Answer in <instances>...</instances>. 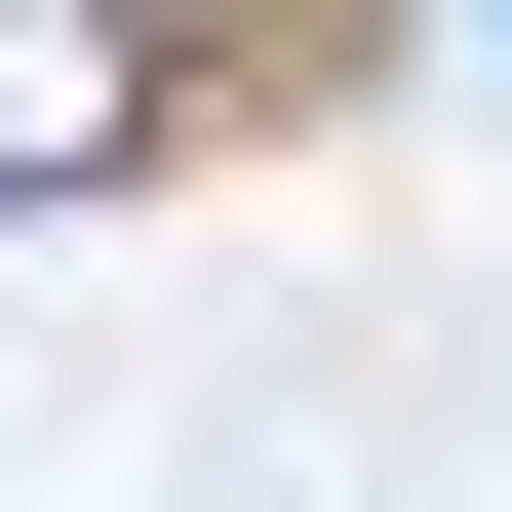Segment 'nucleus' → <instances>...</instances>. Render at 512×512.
<instances>
[{"label":"nucleus","instance_id":"nucleus-1","mask_svg":"<svg viewBox=\"0 0 512 512\" xmlns=\"http://www.w3.org/2000/svg\"><path fill=\"white\" fill-rule=\"evenodd\" d=\"M197 158V0H0V197H119Z\"/></svg>","mask_w":512,"mask_h":512},{"label":"nucleus","instance_id":"nucleus-2","mask_svg":"<svg viewBox=\"0 0 512 512\" xmlns=\"http://www.w3.org/2000/svg\"><path fill=\"white\" fill-rule=\"evenodd\" d=\"M158 512H355V434H316V394H237V434H197Z\"/></svg>","mask_w":512,"mask_h":512}]
</instances>
